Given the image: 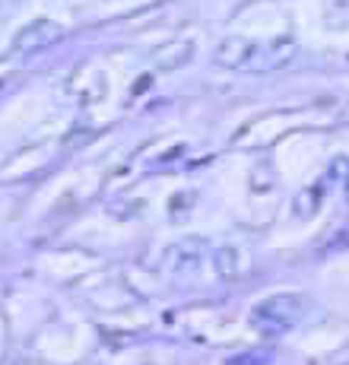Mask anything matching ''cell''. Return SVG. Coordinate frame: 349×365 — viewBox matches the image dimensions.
I'll list each match as a JSON object with an SVG mask.
<instances>
[{
	"label": "cell",
	"mask_w": 349,
	"mask_h": 365,
	"mask_svg": "<svg viewBox=\"0 0 349 365\" xmlns=\"http://www.w3.org/2000/svg\"><path fill=\"white\" fill-rule=\"evenodd\" d=\"M200 257H204L200 245H197V242H184V245H178V248L172 251V267H174L178 273H191L194 267L200 264Z\"/></svg>",
	"instance_id": "3957f363"
},
{
	"label": "cell",
	"mask_w": 349,
	"mask_h": 365,
	"mask_svg": "<svg viewBox=\"0 0 349 365\" xmlns=\"http://www.w3.org/2000/svg\"><path fill=\"white\" fill-rule=\"evenodd\" d=\"M216 270H219L222 277H235V273H239V251H235L232 245H226V248L216 255Z\"/></svg>",
	"instance_id": "277c9868"
},
{
	"label": "cell",
	"mask_w": 349,
	"mask_h": 365,
	"mask_svg": "<svg viewBox=\"0 0 349 365\" xmlns=\"http://www.w3.org/2000/svg\"><path fill=\"white\" fill-rule=\"evenodd\" d=\"M305 312L302 296H270L251 312V324L261 334H286Z\"/></svg>",
	"instance_id": "7a4b0ae2"
},
{
	"label": "cell",
	"mask_w": 349,
	"mask_h": 365,
	"mask_svg": "<svg viewBox=\"0 0 349 365\" xmlns=\"http://www.w3.org/2000/svg\"><path fill=\"white\" fill-rule=\"evenodd\" d=\"M216 64L229 70H254L267 73L279 70L296 58V41L292 38H270V41H251V38H229L216 48Z\"/></svg>",
	"instance_id": "6da1fadb"
},
{
	"label": "cell",
	"mask_w": 349,
	"mask_h": 365,
	"mask_svg": "<svg viewBox=\"0 0 349 365\" xmlns=\"http://www.w3.org/2000/svg\"><path fill=\"white\" fill-rule=\"evenodd\" d=\"M346 194H349V185H346Z\"/></svg>",
	"instance_id": "5b68a950"
}]
</instances>
